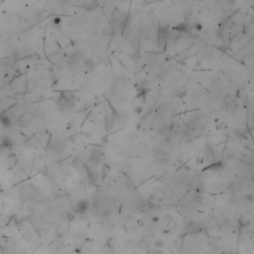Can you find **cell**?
<instances>
[{
	"instance_id": "8fae6325",
	"label": "cell",
	"mask_w": 254,
	"mask_h": 254,
	"mask_svg": "<svg viewBox=\"0 0 254 254\" xmlns=\"http://www.w3.org/2000/svg\"><path fill=\"white\" fill-rule=\"evenodd\" d=\"M85 67L86 71H91L94 67V62H92L91 60H86V61L85 62Z\"/></svg>"
},
{
	"instance_id": "277c9868",
	"label": "cell",
	"mask_w": 254,
	"mask_h": 254,
	"mask_svg": "<svg viewBox=\"0 0 254 254\" xmlns=\"http://www.w3.org/2000/svg\"><path fill=\"white\" fill-rule=\"evenodd\" d=\"M101 161H102V154L99 151L94 150L90 152L89 156V162L90 163V165H92L94 167H96V166H98L101 163Z\"/></svg>"
},
{
	"instance_id": "9c48e42d",
	"label": "cell",
	"mask_w": 254,
	"mask_h": 254,
	"mask_svg": "<svg viewBox=\"0 0 254 254\" xmlns=\"http://www.w3.org/2000/svg\"><path fill=\"white\" fill-rule=\"evenodd\" d=\"M1 145H2V147H4V148H11L13 145V142L9 137H4L2 142H1Z\"/></svg>"
},
{
	"instance_id": "7a4b0ae2",
	"label": "cell",
	"mask_w": 254,
	"mask_h": 254,
	"mask_svg": "<svg viewBox=\"0 0 254 254\" xmlns=\"http://www.w3.org/2000/svg\"><path fill=\"white\" fill-rule=\"evenodd\" d=\"M168 37H169V32L167 27L161 26L158 31V46L159 48H161V50H164L166 46H167Z\"/></svg>"
},
{
	"instance_id": "5b68a950",
	"label": "cell",
	"mask_w": 254,
	"mask_h": 254,
	"mask_svg": "<svg viewBox=\"0 0 254 254\" xmlns=\"http://www.w3.org/2000/svg\"><path fill=\"white\" fill-rule=\"evenodd\" d=\"M112 23H113V26L114 28L116 30H120L121 29V27L123 26V19H122V16L121 14L117 11L115 10L112 14Z\"/></svg>"
},
{
	"instance_id": "52a82bcc",
	"label": "cell",
	"mask_w": 254,
	"mask_h": 254,
	"mask_svg": "<svg viewBox=\"0 0 254 254\" xmlns=\"http://www.w3.org/2000/svg\"><path fill=\"white\" fill-rule=\"evenodd\" d=\"M0 123L2 124V126H4L5 128H8L11 126L12 121H11L10 117L8 116V114L3 113L2 115H0Z\"/></svg>"
},
{
	"instance_id": "3957f363",
	"label": "cell",
	"mask_w": 254,
	"mask_h": 254,
	"mask_svg": "<svg viewBox=\"0 0 254 254\" xmlns=\"http://www.w3.org/2000/svg\"><path fill=\"white\" fill-rule=\"evenodd\" d=\"M90 209V202L86 200H80L77 202V204L75 206V210L77 214H85L89 211Z\"/></svg>"
},
{
	"instance_id": "7c38bea8",
	"label": "cell",
	"mask_w": 254,
	"mask_h": 254,
	"mask_svg": "<svg viewBox=\"0 0 254 254\" xmlns=\"http://www.w3.org/2000/svg\"><path fill=\"white\" fill-rule=\"evenodd\" d=\"M245 200L252 204V202H254V196H253V194H252V193H247L246 195H245Z\"/></svg>"
},
{
	"instance_id": "6da1fadb",
	"label": "cell",
	"mask_w": 254,
	"mask_h": 254,
	"mask_svg": "<svg viewBox=\"0 0 254 254\" xmlns=\"http://www.w3.org/2000/svg\"><path fill=\"white\" fill-rule=\"evenodd\" d=\"M76 104V98L73 94L65 92L63 94L58 100V105L62 110H70Z\"/></svg>"
},
{
	"instance_id": "ba28073f",
	"label": "cell",
	"mask_w": 254,
	"mask_h": 254,
	"mask_svg": "<svg viewBox=\"0 0 254 254\" xmlns=\"http://www.w3.org/2000/svg\"><path fill=\"white\" fill-rule=\"evenodd\" d=\"M226 106H227V108L229 110H235L237 107L235 100L233 98H228V99L226 100Z\"/></svg>"
},
{
	"instance_id": "8992f818",
	"label": "cell",
	"mask_w": 254,
	"mask_h": 254,
	"mask_svg": "<svg viewBox=\"0 0 254 254\" xmlns=\"http://www.w3.org/2000/svg\"><path fill=\"white\" fill-rule=\"evenodd\" d=\"M202 230V228L198 225V223H190V224L188 226V232L193 233V234L200 233Z\"/></svg>"
},
{
	"instance_id": "30bf717a",
	"label": "cell",
	"mask_w": 254,
	"mask_h": 254,
	"mask_svg": "<svg viewBox=\"0 0 254 254\" xmlns=\"http://www.w3.org/2000/svg\"><path fill=\"white\" fill-rule=\"evenodd\" d=\"M154 246L157 249H162L165 246V241H164L163 239H161V238L156 239L155 242H154Z\"/></svg>"
},
{
	"instance_id": "4fadbf2b",
	"label": "cell",
	"mask_w": 254,
	"mask_h": 254,
	"mask_svg": "<svg viewBox=\"0 0 254 254\" xmlns=\"http://www.w3.org/2000/svg\"><path fill=\"white\" fill-rule=\"evenodd\" d=\"M152 253L153 254H162V251H161V249L155 248V250H152Z\"/></svg>"
}]
</instances>
